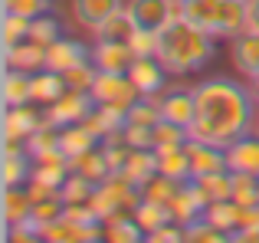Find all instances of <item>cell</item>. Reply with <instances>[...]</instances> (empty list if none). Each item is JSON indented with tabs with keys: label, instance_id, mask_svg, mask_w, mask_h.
<instances>
[{
	"label": "cell",
	"instance_id": "d6a6232c",
	"mask_svg": "<svg viewBox=\"0 0 259 243\" xmlns=\"http://www.w3.org/2000/svg\"><path fill=\"white\" fill-rule=\"evenodd\" d=\"M59 194H63L66 204H85V200H92V194H95V181L69 171V178H66L63 187H59Z\"/></svg>",
	"mask_w": 259,
	"mask_h": 243
},
{
	"label": "cell",
	"instance_id": "f35d334b",
	"mask_svg": "<svg viewBox=\"0 0 259 243\" xmlns=\"http://www.w3.org/2000/svg\"><path fill=\"white\" fill-rule=\"evenodd\" d=\"M63 33H59V23L56 17H50V13H39V17H33V26H30V39H36V43L50 46L53 39H59Z\"/></svg>",
	"mask_w": 259,
	"mask_h": 243
},
{
	"label": "cell",
	"instance_id": "d590c367",
	"mask_svg": "<svg viewBox=\"0 0 259 243\" xmlns=\"http://www.w3.org/2000/svg\"><path fill=\"white\" fill-rule=\"evenodd\" d=\"M187 240L190 243H227V240H233V237L223 233L220 227H213L207 217H197L194 224H187Z\"/></svg>",
	"mask_w": 259,
	"mask_h": 243
},
{
	"label": "cell",
	"instance_id": "ee69618b",
	"mask_svg": "<svg viewBox=\"0 0 259 243\" xmlns=\"http://www.w3.org/2000/svg\"><path fill=\"white\" fill-rule=\"evenodd\" d=\"M249 7V30H259V0H246Z\"/></svg>",
	"mask_w": 259,
	"mask_h": 243
},
{
	"label": "cell",
	"instance_id": "e575fe53",
	"mask_svg": "<svg viewBox=\"0 0 259 243\" xmlns=\"http://www.w3.org/2000/svg\"><path fill=\"white\" fill-rule=\"evenodd\" d=\"M233 200H236L240 207L259 204V178H256V174L233 171Z\"/></svg>",
	"mask_w": 259,
	"mask_h": 243
},
{
	"label": "cell",
	"instance_id": "ac0fdd59",
	"mask_svg": "<svg viewBox=\"0 0 259 243\" xmlns=\"http://www.w3.org/2000/svg\"><path fill=\"white\" fill-rule=\"evenodd\" d=\"M158 151V171L167 174L174 181H190V154H187V141L184 145H161Z\"/></svg>",
	"mask_w": 259,
	"mask_h": 243
},
{
	"label": "cell",
	"instance_id": "836d02e7",
	"mask_svg": "<svg viewBox=\"0 0 259 243\" xmlns=\"http://www.w3.org/2000/svg\"><path fill=\"white\" fill-rule=\"evenodd\" d=\"M197 184L207 191L210 200H227L233 197V171H217V174H207V178H194Z\"/></svg>",
	"mask_w": 259,
	"mask_h": 243
},
{
	"label": "cell",
	"instance_id": "f546056e",
	"mask_svg": "<svg viewBox=\"0 0 259 243\" xmlns=\"http://www.w3.org/2000/svg\"><path fill=\"white\" fill-rule=\"evenodd\" d=\"M30 154H10V158H4V184L7 187H23L30 184L33 178V165H30Z\"/></svg>",
	"mask_w": 259,
	"mask_h": 243
},
{
	"label": "cell",
	"instance_id": "cb8c5ba5",
	"mask_svg": "<svg viewBox=\"0 0 259 243\" xmlns=\"http://www.w3.org/2000/svg\"><path fill=\"white\" fill-rule=\"evenodd\" d=\"M33 214V197L30 191L23 187H7L4 191V224H20V220H26Z\"/></svg>",
	"mask_w": 259,
	"mask_h": 243
},
{
	"label": "cell",
	"instance_id": "44dd1931",
	"mask_svg": "<svg viewBox=\"0 0 259 243\" xmlns=\"http://www.w3.org/2000/svg\"><path fill=\"white\" fill-rule=\"evenodd\" d=\"M102 224H105V240H112V243H138L148 237L132 211H118L108 220H102Z\"/></svg>",
	"mask_w": 259,
	"mask_h": 243
},
{
	"label": "cell",
	"instance_id": "30bf717a",
	"mask_svg": "<svg viewBox=\"0 0 259 243\" xmlns=\"http://www.w3.org/2000/svg\"><path fill=\"white\" fill-rule=\"evenodd\" d=\"M39 125H43V112L36 109V102L4 105V138H23L26 141Z\"/></svg>",
	"mask_w": 259,
	"mask_h": 243
},
{
	"label": "cell",
	"instance_id": "ba28073f",
	"mask_svg": "<svg viewBox=\"0 0 259 243\" xmlns=\"http://www.w3.org/2000/svg\"><path fill=\"white\" fill-rule=\"evenodd\" d=\"M187 154H190V178H207V174H217V171H230L227 148H220V145L187 138Z\"/></svg>",
	"mask_w": 259,
	"mask_h": 243
},
{
	"label": "cell",
	"instance_id": "b9f144b4",
	"mask_svg": "<svg viewBox=\"0 0 259 243\" xmlns=\"http://www.w3.org/2000/svg\"><path fill=\"white\" fill-rule=\"evenodd\" d=\"M53 0H4V10H17L26 17H39V13H50Z\"/></svg>",
	"mask_w": 259,
	"mask_h": 243
},
{
	"label": "cell",
	"instance_id": "2e32d148",
	"mask_svg": "<svg viewBox=\"0 0 259 243\" xmlns=\"http://www.w3.org/2000/svg\"><path fill=\"white\" fill-rule=\"evenodd\" d=\"M230 56H233V66L243 76H256L259 72V30H243L240 36H233Z\"/></svg>",
	"mask_w": 259,
	"mask_h": 243
},
{
	"label": "cell",
	"instance_id": "83f0119b",
	"mask_svg": "<svg viewBox=\"0 0 259 243\" xmlns=\"http://www.w3.org/2000/svg\"><path fill=\"white\" fill-rule=\"evenodd\" d=\"M30 79H33V72L7 69L4 72V105H26V102H33Z\"/></svg>",
	"mask_w": 259,
	"mask_h": 243
},
{
	"label": "cell",
	"instance_id": "ab89813d",
	"mask_svg": "<svg viewBox=\"0 0 259 243\" xmlns=\"http://www.w3.org/2000/svg\"><path fill=\"white\" fill-rule=\"evenodd\" d=\"M158 39H161L158 30H145V26H138V30L132 33V39H128V46H132L135 56H158Z\"/></svg>",
	"mask_w": 259,
	"mask_h": 243
},
{
	"label": "cell",
	"instance_id": "f1b7e54d",
	"mask_svg": "<svg viewBox=\"0 0 259 243\" xmlns=\"http://www.w3.org/2000/svg\"><path fill=\"white\" fill-rule=\"evenodd\" d=\"M132 214H135V220L141 224V230H145V233L158 230V227H164V224H174L171 207H167V204H158V200H145V197H141L138 207H135Z\"/></svg>",
	"mask_w": 259,
	"mask_h": 243
},
{
	"label": "cell",
	"instance_id": "5bb4252c",
	"mask_svg": "<svg viewBox=\"0 0 259 243\" xmlns=\"http://www.w3.org/2000/svg\"><path fill=\"white\" fill-rule=\"evenodd\" d=\"M135 53L128 43H112V39H95V50H92V63L105 72H128Z\"/></svg>",
	"mask_w": 259,
	"mask_h": 243
},
{
	"label": "cell",
	"instance_id": "4fadbf2b",
	"mask_svg": "<svg viewBox=\"0 0 259 243\" xmlns=\"http://www.w3.org/2000/svg\"><path fill=\"white\" fill-rule=\"evenodd\" d=\"M161 115L177 122V125L190 128V122L197 115V96L194 89H167L161 96Z\"/></svg>",
	"mask_w": 259,
	"mask_h": 243
},
{
	"label": "cell",
	"instance_id": "7c38bea8",
	"mask_svg": "<svg viewBox=\"0 0 259 243\" xmlns=\"http://www.w3.org/2000/svg\"><path fill=\"white\" fill-rule=\"evenodd\" d=\"M4 66L7 69H23V72L46 69V46L36 43V39H23V43L4 50Z\"/></svg>",
	"mask_w": 259,
	"mask_h": 243
},
{
	"label": "cell",
	"instance_id": "603a6c76",
	"mask_svg": "<svg viewBox=\"0 0 259 243\" xmlns=\"http://www.w3.org/2000/svg\"><path fill=\"white\" fill-rule=\"evenodd\" d=\"M135 30H138V23L132 20L128 7H121L118 13H112V17H108L105 23L99 26V30H95V39H112V43H128Z\"/></svg>",
	"mask_w": 259,
	"mask_h": 243
},
{
	"label": "cell",
	"instance_id": "9a60e30c",
	"mask_svg": "<svg viewBox=\"0 0 259 243\" xmlns=\"http://www.w3.org/2000/svg\"><path fill=\"white\" fill-rule=\"evenodd\" d=\"M121 7H125L121 0H72V17H76V23H82L85 30L95 33Z\"/></svg>",
	"mask_w": 259,
	"mask_h": 243
},
{
	"label": "cell",
	"instance_id": "1f68e13d",
	"mask_svg": "<svg viewBox=\"0 0 259 243\" xmlns=\"http://www.w3.org/2000/svg\"><path fill=\"white\" fill-rule=\"evenodd\" d=\"M63 214H66V200H63V194H53V197L33 200V214H30V217L36 220L39 233H43V227H46V224H53V220H59ZM39 240H43V237H39Z\"/></svg>",
	"mask_w": 259,
	"mask_h": 243
},
{
	"label": "cell",
	"instance_id": "4dcf8cb0",
	"mask_svg": "<svg viewBox=\"0 0 259 243\" xmlns=\"http://www.w3.org/2000/svg\"><path fill=\"white\" fill-rule=\"evenodd\" d=\"M181 184L184 181H174V178H167V174L158 171L145 187H141V197L145 200H158V204H171V197L181 191Z\"/></svg>",
	"mask_w": 259,
	"mask_h": 243
},
{
	"label": "cell",
	"instance_id": "e0dca14e",
	"mask_svg": "<svg viewBox=\"0 0 259 243\" xmlns=\"http://www.w3.org/2000/svg\"><path fill=\"white\" fill-rule=\"evenodd\" d=\"M121 174H125V178L141 191V187L158 174V151H154V148H132V154H128Z\"/></svg>",
	"mask_w": 259,
	"mask_h": 243
},
{
	"label": "cell",
	"instance_id": "bcb514c9",
	"mask_svg": "<svg viewBox=\"0 0 259 243\" xmlns=\"http://www.w3.org/2000/svg\"><path fill=\"white\" fill-rule=\"evenodd\" d=\"M256 132H259V112H256Z\"/></svg>",
	"mask_w": 259,
	"mask_h": 243
},
{
	"label": "cell",
	"instance_id": "8992f818",
	"mask_svg": "<svg viewBox=\"0 0 259 243\" xmlns=\"http://www.w3.org/2000/svg\"><path fill=\"white\" fill-rule=\"evenodd\" d=\"M138 96H141V92L135 89V83H132L128 72H105V69H99L95 86H92L95 105H125V109H128Z\"/></svg>",
	"mask_w": 259,
	"mask_h": 243
},
{
	"label": "cell",
	"instance_id": "60d3db41",
	"mask_svg": "<svg viewBox=\"0 0 259 243\" xmlns=\"http://www.w3.org/2000/svg\"><path fill=\"white\" fill-rule=\"evenodd\" d=\"M121 135H125L128 148H154V128H148V125H135V122H125Z\"/></svg>",
	"mask_w": 259,
	"mask_h": 243
},
{
	"label": "cell",
	"instance_id": "3957f363",
	"mask_svg": "<svg viewBox=\"0 0 259 243\" xmlns=\"http://www.w3.org/2000/svg\"><path fill=\"white\" fill-rule=\"evenodd\" d=\"M138 200H141L138 187H135L121 171H112L105 181L95 184V194H92L89 204H92L95 214H99V220H108L112 214H118V211H135Z\"/></svg>",
	"mask_w": 259,
	"mask_h": 243
},
{
	"label": "cell",
	"instance_id": "ffe728a7",
	"mask_svg": "<svg viewBox=\"0 0 259 243\" xmlns=\"http://www.w3.org/2000/svg\"><path fill=\"white\" fill-rule=\"evenodd\" d=\"M66 89H69V86H66L63 72H53V69H39V72H33V79H30V96H33L36 105L56 102Z\"/></svg>",
	"mask_w": 259,
	"mask_h": 243
},
{
	"label": "cell",
	"instance_id": "7a4b0ae2",
	"mask_svg": "<svg viewBox=\"0 0 259 243\" xmlns=\"http://www.w3.org/2000/svg\"><path fill=\"white\" fill-rule=\"evenodd\" d=\"M213 33H207L203 26L190 23L187 17H177L174 23H167L161 30L158 39V59L167 66L171 76H184V72L203 69L213 59Z\"/></svg>",
	"mask_w": 259,
	"mask_h": 243
},
{
	"label": "cell",
	"instance_id": "4316f807",
	"mask_svg": "<svg viewBox=\"0 0 259 243\" xmlns=\"http://www.w3.org/2000/svg\"><path fill=\"white\" fill-rule=\"evenodd\" d=\"M95 145H99V138L89 132L82 122H79V125L59 128V148L66 151V158H76V154H82V151H89V148H95Z\"/></svg>",
	"mask_w": 259,
	"mask_h": 243
},
{
	"label": "cell",
	"instance_id": "d4e9b609",
	"mask_svg": "<svg viewBox=\"0 0 259 243\" xmlns=\"http://www.w3.org/2000/svg\"><path fill=\"white\" fill-rule=\"evenodd\" d=\"M203 217H207L213 227H220L223 233H230V237H233L236 227H240V204H236L233 197H227V200H210V207L203 211Z\"/></svg>",
	"mask_w": 259,
	"mask_h": 243
},
{
	"label": "cell",
	"instance_id": "8fae6325",
	"mask_svg": "<svg viewBox=\"0 0 259 243\" xmlns=\"http://www.w3.org/2000/svg\"><path fill=\"white\" fill-rule=\"evenodd\" d=\"M227 168L259 178V132H249L236 138L233 145H227Z\"/></svg>",
	"mask_w": 259,
	"mask_h": 243
},
{
	"label": "cell",
	"instance_id": "484cf974",
	"mask_svg": "<svg viewBox=\"0 0 259 243\" xmlns=\"http://www.w3.org/2000/svg\"><path fill=\"white\" fill-rule=\"evenodd\" d=\"M30 26H33V17L26 13H17V10H4V20H0V39H4V50L30 39Z\"/></svg>",
	"mask_w": 259,
	"mask_h": 243
},
{
	"label": "cell",
	"instance_id": "f6af8a7d",
	"mask_svg": "<svg viewBox=\"0 0 259 243\" xmlns=\"http://www.w3.org/2000/svg\"><path fill=\"white\" fill-rule=\"evenodd\" d=\"M249 89H253V96L259 99V72H256V76H249Z\"/></svg>",
	"mask_w": 259,
	"mask_h": 243
},
{
	"label": "cell",
	"instance_id": "277c9868",
	"mask_svg": "<svg viewBox=\"0 0 259 243\" xmlns=\"http://www.w3.org/2000/svg\"><path fill=\"white\" fill-rule=\"evenodd\" d=\"M95 109V99L92 92H82V89H66L56 102L43 105V122L56 128H66V125H79L89 112Z\"/></svg>",
	"mask_w": 259,
	"mask_h": 243
},
{
	"label": "cell",
	"instance_id": "74e56055",
	"mask_svg": "<svg viewBox=\"0 0 259 243\" xmlns=\"http://www.w3.org/2000/svg\"><path fill=\"white\" fill-rule=\"evenodd\" d=\"M95 76H99V66H95L92 59H85V63H79V66H76V69L63 72L66 86H69V89H82V92H92Z\"/></svg>",
	"mask_w": 259,
	"mask_h": 243
},
{
	"label": "cell",
	"instance_id": "7bdbcfd3",
	"mask_svg": "<svg viewBox=\"0 0 259 243\" xmlns=\"http://www.w3.org/2000/svg\"><path fill=\"white\" fill-rule=\"evenodd\" d=\"M145 240H151V243H181V240H187V227L164 224V227H158V230H151Z\"/></svg>",
	"mask_w": 259,
	"mask_h": 243
},
{
	"label": "cell",
	"instance_id": "6da1fadb",
	"mask_svg": "<svg viewBox=\"0 0 259 243\" xmlns=\"http://www.w3.org/2000/svg\"><path fill=\"white\" fill-rule=\"evenodd\" d=\"M197 96V115L190 122V138L210 141V145H233L236 138L256 132V112L259 99L253 89L233 83V79H203L194 86Z\"/></svg>",
	"mask_w": 259,
	"mask_h": 243
},
{
	"label": "cell",
	"instance_id": "7402d4cb",
	"mask_svg": "<svg viewBox=\"0 0 259 243\" xmlns=\"http://www.w3.org/2000/svg\"><path fill=\"white\" fill-rule=\"evenodd\" d=\"M69 171L72 174H82V178H89V181L99 184V181H105L108 174H112V168H108L105 151H102V148H89V151L69 158Z\"/></svg>",
	"mask_w": 259,
	"mask_h": 243
},
{
	"label": "cell",
	"instance_id": "52a82bcc",
	"mask_svg": "<svg viewBox=\"0 0 259 243\" xmlns=\"http://www.w3.org/2000/svg\"><path fill=\"white\" fill-rule=\"evenodd\" d=\"M128 76L141 96H158L167 86V66L158 56H135L128 66Z\"/></svg>",
	"mask_w": 259,
	"mask_h": 243
},
{
	"label": "cell",
	"instance_id": "8d00e7d4",
	"mask_svg": "<svg viewBox=\"0 0 259 243\" xmlns=\"http://www.w3.org/2000/svg\"><path fill=\"white\" fill-rule=\"evenodd\" d=\"M187 138H190L187 128L171 122V118H164V115H161V122L154 125V148H161V145H184Z\"/></svg>",
	"mask_w": 259,
	"mask_h": 243
},
{
	"label": "cell",
	"instance_id": "d6986e66",
	"mask_svg": "<svg viewBox=\"0 0 259 243\" xmlns=\"http://www.w3.org/2000/svg\"><path fill=\"white\" fill-rule=\"evenodd\" d=\"M184 17L190 23L203 26L207 33L220 36V17H223V0H184Z\"/></svg>",
	"mask_w": 259,
	"mask_h": 243
},
{
	"label": "cell",
	"instance_id": "9c48e42d",
	"mask_svg": "<svg viewBox=\"0 0 259 243\" xmlns=\"http://www.w3.org/2000/svg\"><path fill=\"white\" fill-rule=\"evenodd\" d=\"M85 59H92V50H85V43H79L72 36H59L46 46V69L53 72H69Z\"/></svg>",
	"mask_w": 259,
	"mask_h": 243
},
{
	"label": "cell",
	"instance_id": "5b68a950",
	"mask_svg": "<svg viewBox=\"0 0 259 243\" xmlns=\"http://www.w3.org/2000/svg\"><path fill=\"white\" fill-rule=\"evenodd\" d=\"M128 13L138 26L145 30H164L167 23H174L177 17H184V0H132Z\"/></svg>",
	"mask_w": 259,
	"mask_h": 243
}]
</instances>
